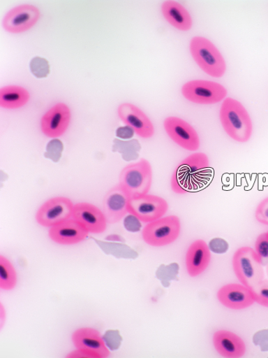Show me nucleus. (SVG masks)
Masks as SVG:
<instances>
[{
	"label": "nucleus",
	"mask_w": 268,
	"mask_h": 358,
	"mask_svg": "<svg viewBox=\"0 0 268 358\" xmlns=\"http://www.w3.org/2000/svg\"><path fill=\"white\" fill-rule=\"evenodd\" d=\"M209 157L204 153L187 157L177 166L171 179V187L176 194L195 192L206 187L212 178Z\"/></svg>",
	"instance_id": "f257e3e1"
},
{
	"label": "nucleus",
	"mask_w": 268,
	"mask_h": 358,
	"mask_svg": "<svg viewBox=\"0 0 268 358\" xmlns=\"http://www.w3.org/2000/svg\"><path fill=\"white\" fill-rule=\"evenodd\" d=\"M220 122L225 133L232 140L246 143L253 132V124L248 110L240 101L225 99L220 109Z\"/></svg>",
	"instance_id": "f03ea898"
},
{
	"label": "nucleus",
	"mask_w": 268,
	"mask_h": 358,
	"mask_svg": "<svg viewBox=\"0 0 268 358\" xmlns=\"http://www.w3.org/2000/svg\"><path fill=\"white\" fill-rule=\"evenodd\" d=\"M193 59L207 75L214 78L223 77L227 69L226 62L217 47L208 38L195 36L189 44Z\"/></svg>",
	"instance_id": "7ed1b4c3"
},
{
	"label": "nucleus",
	"mask_w": 268,
	"mask_h": 358,
	"mask_svg": "<svg viewBox=\"0 0 268 358\" xmlns=\"http://www.w3.org/2000/svg\"><path fill=\"white\" fill-rule=\"evenodd\" d=\"M232 265L240 282L250 289L265 280L263 265L253 248L246 246L236 251Z\"/></svg>",
	"instance_id": "20e7f679"
},
{
	"label": "nucleus",
	"mask_w": 268,
	"mask_h": 358,
	"mask_svg": "<svg viewBox=\"0 0 268 358\" xmlns=\"http://www.w3.org/2000/svg\"><path fill=\"white\" fill-rule=\"evenodd\" d=\"M152 182V166L145 159L126 166L120 174L119 185L131 198L147 194Z\"/></svg>",
	"instance_id": "39448f33"
},
{
	"label": "nucleus",
	"mask_w": 268,
	"mask_h": 358,
	"mask_svg": "<svg viewBox=\"0 0 268 358\" xmlns=\"http://www.w3.org/2000/svg\"><path fill=\"white\" fill-rule=\"evenodd\" d=\"M180 232L179 219L176 216H170L149 222L142 232V236L148 245L161 248L174 243Z\"/></svg>",
	"instance_id": "423d86ee"
},
{
	"label": "nucleus",
	"mask_w": 268,
	"mask_h": 358,
	"mask_svg": "<svg viewBox=\"0 0 268 358\" xmlns=\"http://www.w3.org/2000/svg\"><path fill=\"white\" fill-rule=\"evenodd\" d=\"M228 91L219 83L204 80L188 82L182 87L184 97L198 105H214L225 99Z\"/></svg>",
	"instance_id": "0eeeda50"
},
{
	"label": "nucleus",
	"mask_w": 268,
	"mask_h": 358,
	"mask_svg": "<svg viewBox=\"0 0 268 358\" xmlns=\"http://www.w3.org/2000/svg\"><path fill=\"white\" fill-rule=\"evenodd\" d=\"M169 206L163 198L145 194L130 199L128 213L143 222H151L162 218Z\"/></svg>",
	"instance_id": "6e6552de"
},
{
	"label": "nucleus",
	"mask_w": 268,
	"mask_h": 358,
	"mask_svg": "<svg viewBox=\"0 0 268 358\" xmlns=\"http://www.w3.org/2000/svg\"><path fill=\"white\" fill-rule=\"evenodd\" d=\"M74 204L66 197H55L46 201L36 213L38 224L53 227L73 217Z\"/></svg>",
	"instance_id": "1a4fd4ad"
},
{
	"label": "nucleus",
	"mask_w": 268,
	"mask_h": 358,
	"mask_svg": "<svg viewBox=\"0 0 268 358\" xmlns=\"http://www.w3.org/2000/svg\"><path fill=\"white\" fill-rule=\"evenodd\" d=\"M163 126L169 137L179 147L189 151H195L200 148V139L198 133L191 124L182 118H165Z\"/></svg>",
	"instance_id": "9d476101"
},
{
	"label": "nucleus",
	"mask_w": 268,
	"mask_h": 358,
	"mask_svg": "<svg viewBox=\"0 0 268 358\" xmlns=\"http://www.w3.org/2000/svg\"><path fill=\"white\" fill-rule=\"evenodd\" d=\"M40 17V11L35 6L22 5L6 14L3 26L9 33L22 34L33 28Z\"/></svg>",
	"instance_id": "9b49d317"
},
{
	"label": "nucleus",
	"mask_w": 268,
	"mask_h": 358,
	"mask_svg": "<svg viewBox=\"0 0 268 358\" xmlns=\"http://www.w3.org/2000/svg\"><path fill=\"white\" fill-rule=\"evenodd\" d=\"M121 121L135 132L138 136L149 138L154 136V127L147 115L131 103H123L117 110Z\"/></svg>",
	"instance_id": "f8f14e48"
},
{
	"label": "nucleus",
	"mask_w": 268,
	"mask_h": 358,
	"mask_svg": "<svg viewBox=\"0 0 268 358\" xmlns=\"http://www.w3.org/2000/svg\"><path fill=\"white\" fill-rule=\"evenodd\" d=\"M70 118H72V113L68 106L64 103H59L47 111L43 117L42 131L46 136L50 138L60 137L68 129Z\"/></svg>",
	"instance_id": "ddd939ff"
},
{
	"label": "nucleus",
	"mask_w": 268,
	"mask_h": 358,
	"mask_svg": "<svg viewBox=\"0 0 268 358\" xmlns=\"http://www.w3.org/2000/svg\"><path fill=\"white\" fill-rule=\"evenodd\" d=\"M73 218L91 234H102L107 229V222L103 211L93 204L80 203L74 205Z\"/></svg>",
	"instance_id": "4468645a"
},
{
	"label": "nucleus",
	"mask_w": 268,
	"mask_h": 358,
	"mask_svg": "<svg viewBox=\"0 0 268 358\" xmlns=\"http://www.w3.org/2000/svg\"><path fill=\"white\" fill-rule=\"evenodd\" d=\"M130 199L129 195L120 185L108 191L103 202V213L107 224H117L126 216L128 213Z\"/></svg>",
	"instance_id": "2eb2a0df"
},
{
	"label": "nucleus",
	"mask_w": 268,
	"mask_h": 358,
	"mask_svg": "<svg viewBox=\"0 0 268 358\" xmlns=\"http://www.w3.org/2000/svg\"><path fill=\"white\" fill-rule=\"evenodd\" d=\"M217 297L224 306L234 310L247 308L255 302L251 289L240 284L223 286L218 290Z\"/></svg>",
	"instance_id": "dca6fc26"
},
{
	"label": "nucleus",
	"mask_w": 268,
	"mask_h": 358,
	"mask_svg": "<svg viewBox=\"0 0 268 358\" xmlns=\"http://www.w3.org/2000/svg\"><path fill=\"white\" fill-rule=\"evenodd\" d=\"M73 341L77 349L85 350L96 355L97 358H105L110 355L103 338L96 329L83 328L77 330L73 334Z\"/></svg>",
	"instance_id": "f3484780"
},
{
	"label": "nucleus",
	"mask_w": 268,
	"mask_h": 358,
	"mask_svg": "<svg viewBox=\"0 0 268 358\" xmlns=\"http://www.w3.org/2000/svg\"><path fill=\"white\" fill-rule=\"evenodd\" d=\"M89 234L80 222L73 218L51 227L49 233L52 241L61 245L80 243L86 240Z\"/></svg>",
	"instance_id": "a211bd4d"
},
{
	"label": "nucleus",
	"mask_w": 268,
	"mask_h": 358,
	"mask_svg": "<svg viewBox=\"0 0 268 358\" xmlns=\"http://www.w3.org/2000/svg\"><path fill=\"white\" fill-rule=\"evenodd\" d=\"M211 261V252L209 245L204 241H194L189 246L186 265L187 272L191 277H197L206 271Z\"/></svg>",
	"instance_id": "6ab92c4d"
},
{
	"label": "nucleus",
	"mask_w": 268,
	"mask_h": 358,
	"mask_svg": "<svg viewBox=\"0 0 268 358\" xmlns=\"http://www.w3.org/2000/svg\"><path fill=\"white\" fill-rule=\"evenodd\" d=\"M214 344L217 352L224 357L239 358L246 352L244 341L236 334L227 331L219 330L214 336Z\"/></svg>",
	"instance_id": "aec40b11"
},
{
	"label": "nucleus",
	"mask_w": 268,
	"mask_h": 358,
	"mask_svg": "<svg viewBox=\"0 0 268 358\" xmlns=\"http://www.w3.org/2000/svg\"><path fill=\"white\" fill-rule=\"evenodd\" d=\"M161 10L165 20L173 27L184 31L192 29L191 15L183 5L176 1H165L162 4Z\"/></svg>",
	"instance_id": "412c9836"
},
{
	"label": "nucleus",
	"mask_w": 268,
	"mask_h": 358,
	"mask_svg": "<svg viewBox=\"0 0 268 358\" xmlns=\"http://www.w3.org/2000/svg\"><path fill=\"white\" fill-rule=\"evenodd\" d=\"M29 92L20 86H7L0 90V106L8 109H17L27 104Z\"/></svg>",
	"instance_id": "4be33fe9"
},
{
	"label": "nucleus",
	"mask_w": 268,
	"mask_h": 358,
	"mask_svg": "<svg viewBox=\"0 0 268 358\" xmlns=\"http://www.w3.org/2000/svg\"><path fill=\"white\" fill-rule=\"evenodd\" d=\"M17 283V274L11 262L0 257V288L12 290Z\"/></svg>",
	"instance_id": "5701e85b"
},
{
	"label": "nucleus",
	"mask_w": 268,
	"mask_h": 358,
	"mask_svg": "<svg viewBox=\"0 0 268 358\" xmlns=\"http://www.w3.org/2000/svg\"><path fill=\"white\" fill-rule=\"evenodd\" d=\"M31 73L38 78L48 77L50 73V66L48 60L41 57H35L30 62Z\"/></svg>",
	"instance_id": "b1692460"
},
{
	"label": "nucleus",
	"mask_w": 268,
	"mask_h": 358,
	"mask_svg": "<svg viewBox=\"0 0 268 358\" xmlns=\"http://www.w3.org/2000/svg\"><path fill=\"white\" fill-rule=\"evenodd\" d=\"M255 251L263 266H266L268 262V233L259 235L257 238Z\"/></svg>",
	"instance_id": "393cba45"
},
{
	"label": "nucleus",
	"mask_w": 268,
	"mask_h": 358,
	"mask_svg": "<svg viewBox=\"0 0 268 358\" xmlns=\"http://www.w3.org/2000/svg\"><path fill=\"white\" fill-rule=\"evenodd\" d=\"M258 304L268 308V280H264L251 289Z\"/></svg>",
	"instance_id": "a878e982"
},
{
	"label": "nucleus",
	"mask_w": 268,
	"mask_h": 358,
	"mask_svg": "<svg viewBox=\"0 0 268 358\" xmlns=\"http://www.w3.org/2000/svg\"><path fill=\"white\" fill-rule=\"evenodd\" d=\"M255 218L260 224L268 226V196L258 204Z\"/></svg>",
	"instance_id": "bb28decb"
},
{
	"label": "nucleus",
	"mask_w": 268,
	"mask_h": 358,
	"mask_svg": "<svg viewBox=\"0 0 268 358\" xmlns=\"http://www.w3.org/2000/svg\"><path fill=\"white\" fill-rule=\"evenodd\" d=\"M209 249L217 254L225 253L228 249V244L223 238H216L211 240L209 244Z\"/></svg>",
	"instance_id": "cd10ccee"
},
{
	"label": "nucleus",
	"mask_w": 268,
	"mask_h": 358,
	"mask_svg": "<svg viewBox=\"0 0 268 358\" xmlns=\"http://www.w3.org/2000/svg\"><path fill=\"white\" fill-rule=\"evenodd\" d=\"M124 226L127 228L129 231L131 232H137L140 229V220H138L136 217H134L133 215L131 214L129 217L125 219Z\"/></svg>",
	"instance_id": "c85d7f7f"
},
{
	"label": "nucleus",
	"mask_w": 268,
	"mask_h": 358,
	"mask_svg": "<svg viewBox=\"0 0 268 358\" xmlns=\"http://www.w3.org/2000/svg\"><path fill=\"white\" fill-rule=\"evenodd\" d=\"M133 131L131 129L130 127H120L119 129L117 131V137L121 138H131L132 135L133 134Z\"/></svg>",
	"instance_id": "c756f323"
},
{
	"label": "nucleus",
	"mask_w": 268,
	"mask_h": 358,
	"mask_svg": "<svg viewBox=\"0 0 268 358\" xmlns=\"http://www.w3.org/2000/svg\"><path fill=\"white\" fill-rule=\"evenodd\" d=\"M68 357H92V358H96L97 357L94 355V354L85 351V350L82 349H77V351H75L73 353H70L68 355Z\"/></svg>",
	"instance_id": "7c9ffc66"
},
{
	"label": "nucleus",
	"mask_w": 268,
	"mask_h": 358,
	"mask_svg": "<svg viewBox=\"0 0 268 358\" xmlns=\"http://www.w3.org/2000/svg\"><path fill=\"white\" fill-rule=\"evenodd\" d=\"M107 241H121L122 238L118 235H112L106 238Z\"/></svg>",
	"instance_id": "2f4dec72"
},
{
	"label": "nucleus",
	"mask_w": 268,
	"mask_h": 358,
	"mask_svg": "<svg viewBox=\"0 0 268 358\" xmlns=\"http://www.w3.org/2000/svg\"><path fill=\"white\" fill-rule=\"evenodd\" d=\"M266 271H267V274L268 276V262H267V264L266 265Z\"/></svg>",
	"instance_id": "473e14b6"
},
{
	"label": "nucleus",
	"mask_w": 268,
	"mask_h": 358,
	"mask_svg": "<svg viewBox=\"0 0 268 358\" xmlns=\"http://www.w3.org/2000/svg\"><path fill=\"white\" fill-rule=\"evenodd\" d=\"M267 233H268V231H267Z\"/></svg>",
	"instance_id": "72a5a7b5"
}]
</instances>
